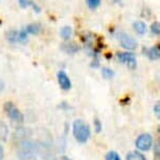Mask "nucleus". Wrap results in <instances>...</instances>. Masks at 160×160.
<instances>
[{
  "mask_svg": "<svg viewBox=\"0 0 160 160\" xmlns=\"http://www.w3.org/2000/svg\"><path fill=\"white\" fill-rule=\"evenodd\" d=\"M16 152L19 160H37V155L39 154V142L32 141L29 138L19 139Z\"/></svg>",
  "mask_w": 160,
  "mask_h": 160,
  "instance_id": "obj_1",
  "label": "nucleus"
},
{
  "mask_svg": "<svg viewBox=\"0 0 160 160\" xmlns=\"http://www.w3.org/2000/svg\"><path fill=\"white\" fill-rule=\"evenodd\" d=\"M72 133L73 136L80 143H85L88 141L91 135V131H90V127L84 122L82 119H77L73 122L72 125Z\"/></svg>",
  "mask_w": 160,
  "mask_h": 160,
  "instance_id": "obj_2",
  "label": "nucleus"
},
{
  "mask_svg": "<svg viewBox=\"0 0 160 160\" xmlns=\"http://www.w3.org/2000/svg\"><path fill=\"white\" fill-rule=\"evenodd\" d=\"M3 108H4V112L7 113V115L10 119L17 122H23L24 120L23 114L21 113V111L12 102H5Z\"/></svg>",
  "mask_w": 160,
  "mask_h": 160,
  "instance_id": "obj_3",
  "label": "nucleus"
},
{
  "mask_svg": "<svg viewBox=\"0 0 160 160\" xmlns=\"http://www.w3.org/2000/svg\"><path fill=\"white\" fill-rule=\"evenodd\" d=\"M135 146L138 150L140 151H149L151 149V147L153 146V137L152 135L149 134V133H143L138 136L136 139V142H135Z\"/></svg>",
  "mask_w": 160,
  "mask_h": 160,
  "instance_id": "obj_4",
  "label": "nucleus"
},
{
  "mask_svg": "<svg viewBox=\"0 0 160 160\" xmlns=\"http://www.w3.org/2000/svg\"><path fill=\"white\" fill-rule=\"evenodd\" d=\"M117 39H118L120 45L128 50L135 49L137 46V42L135 41V39L130 37L129 35L125 34V32H119V34L117 35Z\"/></svg>",
  "mask_w": 160,
  "mask_h": 160,
  "instance_id": "obj_5",
  "label": "nucleus"
},
{
  "mask_svg": "<svg viewBox=\"0 0 160 160\" xmlns=\"http://www.w3.org/2000/svg\"><path fill=\"white\" fill-rule=\"evenodd\" d=\"M7 39L13 43H25L28 41V32L25 31H10L7 32Z\"/></svg>",
  "mask_w": 160,
  "mask_h": 160,
  "instance_id": "obj_6",
  "label": "nucleus"
},
{
  "mask_svg": "<svg viewBox=\"0 0 160 160\" xmlns=\"http://www.w3.org/2000/svg\"><path fill=\"white\" fill-rule=\"evenodd\" d=\"M117 59H118L122 64H126L129 68H131V69L136 68V65H137L136 57H135V55H133V53L120 52L117 55Z\"/></svg>",
  "mask_w": 160,
  "mask_h": 160,
  "instance_id": "obj_7",
  "label": "nucleus"
},
{
  "mask_svg": "<svg viewBox=\"0 0 160 160\" xmlns=\"http://www.w3.org/2000/svg\"><path fill=\"white\" fill-rule=\"evenodd\" d=\"M58 82L63 90H69L71 88V81L65 71H60L58 73Z\"/></svg>",
  "mask_w": 160,
  "mask_h": 160,
  "instance_id": "obj_8",
  "label": "nucleus"
},
{
  "mask_svg": "<svg viewBox=\"0 0 160 160\" xmlns=\"http://www.w3.org/2000/svg\"><path fill=\"white\" fill-rule=\"evenodd\" d=\"M31 134H32V132L29 131V129L18 128L16 130V133H15V137L19 140V139H23V138H28L31 136Z\"/></svg>",
  "mask_w": 160,
  "mask_h": 160,
  "instance_id": "obj_9",
  "label": "nucleus"
},
{
  "mask_svg": "<svg viewBox=\"0 0 160 160\" xmlns=\"http://www.w3.org/2000/svg\"><path fill=\"white\" fill-rule=\"evenodd\" d=\"M133 28H134L135 32L139 35H144L147 32V25L142 21H137V22H135L133 24Z\"/></svg>",
  "mask_w": 160,
  "mask_h": 160,
  "instance_id": "obj_10",
  "label": "nucleus"
},
{
  "mask_svg": "<svg viewBox=\"0 0 160 160\" xmlns=\"http://www.w3.org/2000/svg\"><path fill=\"white\" fill-rule=\"evenodd\" d=\"M126 160H147V158L141 153L137 152V151H132L127 154Z\"/></svg>",
  "mask_w": 160,
  "mask_h": 160,
  "instance_id": "obj_11",
  "label": "nucleus"
},
{
  "mask_svg": "<svg viewBox=\"0 0 160 160\" xmlns=\"http://www.w3.org/2000/svg\"><path fill=\"white\" fill-rule=\"evenodd\" d=\"M25 32L28 34H32V35H38L39 32H41V25L38 23H32L29 25L26 26Z\"/></svg>",
  "mask_w": 160,
  "mask_h": 160,
  "instance_id": "obj_12",
  "label": "nucleus"
},
{
  "mask_svg": "<svg viewBox=\"0 0 160 160\" xmlns=\"http://www.w3.org/2000/svg\"><path fill=\"white\" fill-rule=\"evenodd\" d=\"M8 135V128L7 123L0 120V140L1 141H7Z\"/></svg>",
  "mask_w": 160,
  "mask_h": 160,
  "instance_id": "obj_13",
  "label": "nucleus"
},
{
  "mask_svg": "<svg viewBox=\"0 0 160 160\" xmlns=\"http://www.w3.org/2000/svg\"><path fill=\"white\" fill-rule=\"evenodd\" d=\"M148 57L153 60V61H155V60H158L160 58V48L159 46H154L152 47L151 49H149L148 51Z\"/></svg>",
  "mask_w": 160,
  "mask_h": 160,
  "instance_id": "obj_14",
  "label": "nucleus"
},
{
  "mask_svg": "<svg viewBox=\"0 0 160 160\" xmlns=\"http://www.w3.org/2000/svg\"><path fill=\"white\" fill-rule=\"evenodd\" d=\"M62 48L64 49L67 53H74L78 50V46L74 43H69L62 45Z\"/></svg>",
  "mask_w": 160,
  "mask_h": 160,
  "instance_id": "obj_15",
  "label": "nucleus"
},
{
  "mask_svg": "<svg viewBox=\"0 0 160 160\" xmlns=\"http://www.w3.org/2000/svg\"><path fill=\"white\" fill-rule=\"evenodd\" d=\"M71 35H72V29L70 26H64V28L61 29V36L65 40H68V39L71 37Z\"/></svg>",
  "mask_w": 160,
  "mask_h": 160,
  "instance_id": "obj_16",
  "label": "nucleus"
},
{
  "mask_svg": "<svg viewBox=\"0 0 160 160\" xmlns=\"http://www.w3.org/2000/svg\"><path fill=\"white\" fill-rule=\"evenodd\" d=\"M105 160H122V159H120V156L118 155L117 152H115V151H110L106 155Z\"/></svg>",
  "mask_w": 160,
  "mask_h": 160,
  "instance_id": "obj_17",
  "label": "nucleus"
},
{
  "mask_svg": "<svg viewBox=\"0 0 160 160\" xmlns=\"http://www.w3.org/2000/svg\"><path fill=\"white\" fill-rule=\"evenodd\" d=\"M102 77H104L106 80H110V78H112L114 77V72L112 69L108 68V67H105L102 69Z\"/></svg>",
  "mask_w": 160,
  "mask_h": 160,
  "instance_id": "obj_18",
  "label": "nucleus"
},
{
  "mask_svg": "<svg viewBox=\"0 0 160 160\" xmlns=\"http://www.w3.org/2000/svg\"><path fill=\"white\" fill-rule=\"evenodd\" d=\"M87 2V5L91 8V10H95L99 7L101 4V0H86Z\"/></svg>",
  "mask_w": 160,
  "mask_h": 160,
  "instance_id": "obj_19",
  "label": "nucleus"
},
{
  "mask_svg": "<svg viewBox=\"0 0 160 160\" xmlns=\"http://www.w3.org/2000/svg\"><path fill=\"white\" fill-rule=\"evenodd\" d=\"M151 31L154 35H159L160 34V24L159 22H154L151 25Z\"/></svg>",
  "mask_w": 160,
  "mask_h": 160,
  "instance_id": "obj_20",
  "label": "nucleus"
},
{
  "mask_svg": "<svg viewBox=\"0 0 160 160\" xmlns=\"http://www.w3.org/2000/svg\"><path fill=\"white\" fill-rule=\"evenodd\" d=\"M154 157H155V160H159V157H160V147H159V142H157L155 146H154Z\"/></svg>",
  "mask_w": 160,
  "mask_h": 160,
  "instance_id": "obj_21",
  "label": "nucleus"
},
{
  "mask_svg": "<svg viewBox=\"0 0 160 160\" xmlns=\"http://www.w3.org/2000/svg\"><path fill=\"white\" fill-rule=\"evenodd\" d=\"M94 128H95V132L96 133H101L102 129V126L101 120H99L98 118L94 119Z\"/></svg>",
  "mask_w": 160,
  "mask_h": 160,
  "instance_id": "obj_22",
  "label": "nucleus"
},
{
  "mask_svg": "<svg viewBox=\"0 0 160 160\" xmlns=\"http://www.w3.org/2000/svg\"><path fill=\"white\" fill-rule=\"evenodd\" d=\"M19 4L21 5L22 8H28V7H32V2L29 1V0H18Z\"/></svg>",
  "mask_w": 160,
  "mask_h": 160,
  "instance_id": "obj_23",
  "label": "nucleus"
},
{
  "mask_svg": "<svg viewBox=\"0 0 160 160\" xmlns=\"http://www.w3.org/2000/svg\"><path fill=\"white\" fill-rule=\"evenodd\" d=\"M153 111H154V113H155V115L159 118L160 117V105H159V102H157V104L154 106Z\"/></svg>",
  "mask_w": 160,
  "mask_h": 160,
  "instance_id": "obj_24",
  "label": "nucleus"
},
{
  "mask_svg": "<svg viewBox=\"0 0 160 160\" xmlns=\"http://www.w3.org/2000/svg\"><path fill=\"white\" fill-rule=\"evenodd\" d=\"M3 155H4V151H3V147L0 144V160H3Z\"/></svg>",
  "mask_w": 160,
  "mask_h": 160,
  "instance_id": "obj_25",
  "label": "nucleus"
},
{
  "mask_svg": "<svg viewBox=\"0 0 160 160\" xmlns=\"http://www.w3.org/2000/svg\"><path fill=\"white\" fill-rule=\"evenodd\" d=\"M3 89H4V83L2 82L1 80H0V93L3 91Z\"/></svg>",
  "mask_w": 160,
  "mask_h": 160,
  "instance_id": "obj_26",
  "label": "nucleus"
},
{
  "mask_svg": "<svg viewBox=\"0 0 160 160\" xmlns=\"http://www.w3.org/2000/svg\"><path fill=\"white\" fill-rule=\"evenodd\" d=\"M62 160H71V159L68 158V157H66V156H63L62 157Z\"/></svg>",
  "mask_w": 160,
  "mask_h": 160,
  "instance_id": "obj_27",
  "label": "nucleus"
}]
</instances>
